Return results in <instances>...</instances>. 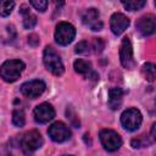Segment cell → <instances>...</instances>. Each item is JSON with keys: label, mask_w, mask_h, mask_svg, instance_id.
<instances>
[{"label": "cell", "mask_w": 156, "mask_h": 156, "mask_svg": "<svg viewBox=\"0 0 156 156\" xmlns=\"http://www.w3.org/2000/svg\"><path fill=\"white\" fill-rule=\"evenodd\" d=\"M0 156H12L11 151L9 150V147L6 145H1L0 146Z\"/></svg>", "instance_id": "4316f807"}, {"label": "cell", "mask_w": 156, "mask_h": 156, "mask_svg": "<svg viewBox=\"0 0 156 156\" xmlns=\"http://www.w3.org/2000/svg\"><path fill=\"white\" fill-rule=\"evenodd\" d=\"M43 143H44L43 136L38 130H29V132L24 133L20 141L21 149H22L23 154L27 156L33 155L38 149H40Z\"/></svg>", "instance_id": "3957f363"}, {"label": "cell", "mask_w": 156, "mask_h": 156, "mask_svg": "<svg viewBox=\"0 0 156 156\" xmlns=\"http://www.w3.org/2000/svg\"><path fill=\"white\" fill-rule=\"evenodd\" d=\"M33 115L38 123H48L55 117V110L50 104L43 102L34 108Z\"/></svg>", "instance_id": "7c38bea8"}, {"label": "cell", "mask_w": 156, "mask_h": 156, "mask_svg": "<svg viewBox=\"0 0 156 156\" xmlns=\"http://www.w3.org/2000/svg\"><path fill=\"white\" fill-rule=\"evenodd\" d=\"M91 46L96 52H101L104 50V48H105V43H104V40L101 38H94Z\"/></svg>", "instance_id": "d4e9b609"}, {"label": "cell", "mask_w": 156, "mask_h": 156, "mask_svg": "<svg viewBox=\"0 0 156 156\" xmlns=\"http://www.w3.org/2000/svg\"><path fill=\"white\" fill-rule=\"evenodd\" d=\"M76 35V28L68 22H60L55 29V40L60 45H68Z\"/></svg>", "instance_id": "8992f818"}, {"label": "cell", "mask_w": 156, "mask_h": 156, "mask_svg": "<svg viewBox=\"0 0 156 156\" xmlns=\"http://www.w3.org/2000/svg\"><path fill=\"white\" fill-rule=\"evenodd\" d=\"M122 5L129 10V11H136V10H140L143 9L145 5H146V1L144 0H132V1H122Z\"/></svg>", "instance_id": "e0dca14e"}, {"label": "cell", "mask_w": 156, "mask_h": 156, "mask_svg": "<svg viewBox=\"0 0 156 156\" xmlns=\"http://www.w3.org/2000/svg\"><path fill=\"white\" fill-rule=\"evenodd\" d=\"M129 23H130L129 18L121 12H115L110 20V27L115 35H121L128 28Z\"/></svg>", "instance_id": "4fadbf2b"}, {"label": "cell", "mask_w": 156, "mask_h": 156, "mask_svg": "<svg viewBox=\"0 0 156 156\" xmlns=\"http://www.w3.org/2000/svg\"><path fill=\"white\" fill-rule=\"evenodd\" d=\"M141 121H143V116H141L140 111L134 107L127 108L121 115V124L123 126L124 129H127L129 132L136 130L140 127Z\"/></svg>", "instance_id": "277c9868"}, {"label": "cell", "mask_w": 156, "mask_h": 156, "mask_svg": "<svg viewBox=\"0 0 156 156\" xmlns=\"http://www.w3.org/2000/svg\"><path fill=\"white\" fill-rule=\"evenodd\" d=\"M119 58H121V63L124 68H128V69L134 68L135 60L133 56V46H132V43L128 37H124L122 39L121 48H119Z\"/></svg>", "instance_id": "52a82bcc"}, {"label": "cell", "mask_w": 156, "mask_h": 156, "mask_svg": "<svg viewBox=\"0 0 156 156\" xmlns=\"http://www.w3.org/2000/svg\"><path fill=\"white\" fill-rule=\"evenodd\" d=\"M23 69L24 63L21 60H7L0 67V76L5 82L13 83L21 77Z\"/></svg>", "instance_id": "7a4b0ae2"}, {"label": "cell", "mask_w": 156, "mask_h": 156, "mask_svg": "<svg viewBox=\"0 0 156 156\" xmlns=\"http://www.w3.org/2000/svg\"><path fill=\"white\" fill-rule=\"evenodd\" d=\"M73 68H74V71H76L77 73L83 74V76H87V77L90 78V79H95V80L99 79V74L93 71L91 63H90L89 61H85V60H83V58H78V60L74 61Z\"/></svg>", "instance_id": "5bb4252c"}, {"label": "cell", "mask_w": 156, "mask_h": 156, "mask_svg": "<svg viewBox=\"0 0 156 156\" xmlns=\"http://www.w3.org/2000/svg\"><path fill=\"white\" fill-rule=\"evenodd\" d=\"M62 156H73V155H62Z\"/></svg>", "instance_id": "83f0119b"}, {"label": "cell", "mask_w": 156, "mask_h": 156, "mask_svg": "<svg viewBox=\"0 0 156 156\" xmlns=\"http://www.w3.org/2000/svg\"><path fill=\"white\" fill-rule=\"evenodd\" d=\"M13 7H15L13 1H0V16L2 17L9 16Z\"/></svg>", "instance_id": "44dd1931"}, {"label": "cell", "mask_w": 156, "mask_h": 156, "mask_svg": "<svg viewBox=\"0 0 156 156\" xmlns=\"http://www.w3.org/2000/svg\"><path fill=\"white\" fill-rule=\"evenodd\" d=\"M141 72L144 74V77L149 80V82H154L155 80V65L154 63H145L141 68Z\"/></svg>", "instance_id": "ac0fdd59"}, {"label": "cell", "mask_w": 156, "mask_h": 156, "mask_svg": "<svg viewBox=\"0 0 156 156\" xmlns=\"http://www.w3.org/2000/svg\"><path fill=\"white\" fill-rule=\"evenodd\" d=\"M29 4L37 10V11H40V12H44L45 10H46V7H48V1H45V0H30L29 1Z\"/></svg>", "instance_id": "603a6c76"}, {"label": "cell", "mask_w": 156, "mask_h": 156, "mask_svg": "<svg viewBox=\"0 0 156 156\" xmlns=\"http://www.w3.org/2000/svg\"><path fill=\"white\" fill-rule=\"evenodd\" d=\"M45 88H46V85L41 79H33V80L23 83L20 89L24 96L30 98V99H35L44 93Z\"/></svg>", "instance_id": "9c48e42d"}, {"label": "cell", "mask_w": 156, "mask_h": 156, "mask_svg": "<svg viewBox=\"0 0 156 156\" xmlns=\"http://www.w3.org/2000/svg\"><path fill=\"white\" fill-rule=\"evenodd\" d=\"M100 141L105 150L107 151H116L122 145V139L117 132L113 129H101L99 133Z\"/></svg>", "instance_id": "5b68a950"}, {"label": "cell", "mask_w": 156, "mask_h": 156, "mask_svg": "<svg viewBox=\"0 0 156 156\" xmlns=\"http://www.w3.org/2000/svg\"><path fill=\"white\" fill-rule=\"evenodd\" d=\"M151 144V140L147 139V135H140L135 139L132 140V146L134 149H139V147H145L149 146Z\"/></svg>", "instance_id": "ffe728a7"}, {"label": "cell", "mask_w": 156, "mask_h": 156, "mask_svg": "<svg viewBox=\"0 0 156 156\" xmlns=\"http://www.w3.org/2000/svg\"><path fill=\"white\" fill-rule=\"evenodd\" d=\"M28 43H29L32 46H37V45L39 44V38H38V35H37V34H30V35L28 37Z\"/></svg>", "instance_id": "484cf974"}, {"label": "cell", "mask_w": 156, "mask_h": 156, "mask_svg": "<svg viewBox=\"0 0 156 156\" xmlns=\"http://www.w3.org/2000/svg\"><path fill=\"white\" fill-rule=\"evenodd\" d=\"M43 62L49 72H51L55 76H61L65 71L63 63L61 61V57L55 51L52 46H45L44 52H43Z\"/></svg>", "instance_id": "6da1fadb"}, {"label": "cell", "mask_w": 156, "mask_h": 156, "mask_svg": "<svg viewBox=\"0 0 156 156\" xmlns=\"http://www.w3.org/2000/svg\"><path fill=\"white\" fill-rule=\"evenodd\" d=\"M12 123L16 127H23L26 123V117L24 112L22 110H15L12 113Z\"/></svg>", "instance_id": "d6986e66"}, {"label": "cell", "mask_w": 156, "mask_h": 156, "mask_svg": "<svg viewBox=\"0 0 156 156\" xmlns=\"http://www.w3.org/2000/svg\"><path fill=\"white\" fill-rule=\"evenodd\" d=\"M99 11L94 7L87 9L82 12V22L88 26L91 30H101L102 29V22L99 20Z\"/></svg>", "instance_id": "30bf717a"}, {"label": "cell", "mask_w": 156, "mask_h": 156, "mask_svg": "<svg viewBox=\"0 0 156 156\" xmlns=\"http://www.w3.org/2000/svg\"><path fill=\"white\" fill-rule=\"evenodd\" d=\"M66 116H67V118L71 121V123H72L76 128H79L80 122H79V118H78V116H77L76 111L72 108V106L67 107V110H66Z\"/></svg>", "instance_id": "7402d4cb"}, {"label": "cell", "mask_w": 156, "mask_h": 156, "mask_svg": "<svg viewBox=\"0 0 156 156\" xmlns=\"http://www.w3.org/2000/svg\"><path fill=\"white\" fill-rule=\"evenodd\" d=\"M123 94L124 91L121 88H111L108 90V106L112 110H118L123 101Z\"/></svg>", "instance_id": "9a60e30c"}, {"label": "cell", "mask_w": 156, "mask_h": 156, "mask_svg": "<svg viewBox=\"0 0 156 156\" xmlns=\"http://www.w3.org/2000/svg\"><path fill=\"white\" fill-rule=\"evenodd\" d=\"M135 27L138 29V32L144 35V37H149L151 34L155 33V29H156V18L154 15H145V16H141L136 23H135Z\"/></svg>", "instance_id": "8fae6325"}, {"label": "cell", "mask_w": 156, "mask_h": 156, "mask_svg": "<svg viewBox=\"0 0 156 156\" xmlns=\"http://www.w3.org/2000/svg\"><path fill=\"white\" fill-rule=\"evenodd\" d=\"M20 12L23 15V27L26 29H32L37 24V16H34L27 5H22L20 7Z\"/></svg>", "instance_id": "2e32d148"}, {"label": "cell", "mask_w": 156, "mask_h": 156, "mask_svg": "<svg viewBox=\"0 0 156 156\" xmlns=\"http://www.w3.org/2000/svg\"><path fill=\"white\" fill-rule=\"evenodd\" d=\"M48 134L51 138V140H54L56 143H63V141H66V140H68L71 138L69 128L63 122H60V121L52 123L49 127Z\"/></svg>", "instance_id": "ba28073f"}, {"label": "cell", "mask_w": 156, "mask_h": 156, "mask_svg": "<svg viewBox=\"0 0 156 156\" xmlns=\"http://www.w3.org/2000/svg\"><path fill=\"white\" fill-rule=\"evenodd\" d=\"M76 52L77 54H89L90 52V44L85 40L79 41L76 45Z\"/></svg>", "instance_id": "cb8c5ba5"}]
</instances>
